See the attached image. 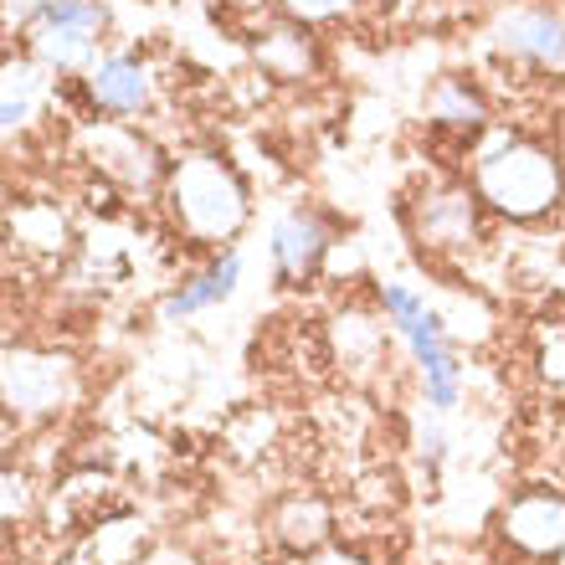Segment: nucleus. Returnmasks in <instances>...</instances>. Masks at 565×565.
<instances>
[{
	"mask_svg": "<svg viewBox=\"0 0 565 565\" xmlns=\"http://www.w3.org/2000/svg\"><path fill=\"white\" fill-rule=\"evenodd\" d=\"M160 206L185 247L222 253L226 242H237L253 222V185L242 180V170L226 154L191 149V154L170 160Z\"/></svg>",
	"mask_w": 565,
	"mask_h": 565,
	"instance_id": "nucleus-1",
	"label": "nucleus"
},
{
	"mask_svg": "<svg viewBox=\"0 0 565 565\" xmlns=\"http://www.w3.org/2000/svg\"><path fill=\"white\" fill-rule=\"evenodd\" d=\"M468 180H473L483 211L509 226H540L561 216L565 206L561 149L535 135H499L493 145H483L473 154Z\"/></svg>",
	"mask_w": 565,
	"mask_h": 565,
	"instance_id": "nucleus-2",
	"label": "nucleus"
},
{
	"mask_svg": "<svg viewBox=\"0 0 565 565\" xmlns=\"http://www.w3.org/2000/svg\"><path fill=\"white\" fill-rule=\"evenodd\" d=\"M381 313H386V324L396 329V340L406 344V355L417 365L431 412H452L462 402V365L452 340H447L443 313L427 303V294L406 288V282H381Z\"/></svg>",
	"mask_w": 565,
	"mask_h": 565,
	"instance_id": "nucleus-3",
	"label": "nucleus"
},
{
	"mask_svg": "<svg viewBox=\"0 0 565 565\" xmlns=\"http://www.w3.org/2000/svg\"><path fill=\"white\" fill-rule=\"evenodd\" d=\"M104 31H108L104 0H42L21 21L26 57L42 62L52 77H88L98 67Z\"/></svg>",
	"mask_w": 565,
	"mask_h": 565,
	"instance_id": "nucleus-4",
	"label": "nucleus"
},
{
	"mask_svg": "<svg viewBox=\"0 0 565 565\" xmlns=\"http://www.w3.org/2000/svg\"><path fill=\"white\" fill-rule=\"evenodd\" d=\"M483 201H478L473 180H458V175H443V180H427L412 201H406V232L417 242L422 253H437V257H462L473 253L483 242Z\"/></svg>",
	"mask_w": 565,
	"mask_h": 565,
	"instance_id": "nucleus-5",
	"label": "nucleus"
},
{
	"mask_svg": "<svg viewBox=\"0 0 565 565\" xmlns=\"http://www.w3.org/2000/svg\"><path fill=\"white\" fill-rule=\"evenodd\" d=\"M83 160L129 195H160L164 175H170V154L129 119H88L77 135Z\"/></svg>",
	"mask_w": 565,
	"mask_h": 565,
	"instance_id": "nucleus-6",
	"label": "nucleus"
},
{
	"mask_svg": "<svg viewBox=\"0 0 565 565\" xmlns=\"http://www.w3.org/2000/svg\"><path fill=\"white\" fill-rule=\"evenodd\" d=\"M0 386H6V412L26 422L57 417L77 391V365L62 350L46 344H6V365H0Z\"/></svg>",
	"mask_w": 565,
	"mask_h": 565,
	"instance_id": "nucleus-7",
	"label": "nucleus"
},
{
	"mask_svg": "<svg viewBox=\"0 0 565 565\" xmlns=\"http://www.w3.org/2000/svg\"><path fill=\"white\" fill-rule=\"evenodd\" d=\"M329 253H334V222L319 206H288L278 211V222L268 232V257L282 288H303L324 273Z\"/></svg>",
	"mask_w": 565,
	"mask_h": 565,
	"instance_id": "nucleus-8",
	"label": "nucleus"
},
{
	"mask_svg": "<svg viewBox=\"0 0 565 565\" xmlns=\"http://www.w3.org/2000/svg\"><path fill=\"white\" fill-rule=\"evenodd\" d=\"M499 540L524 561H561L565 555V493L520 489L499 509Z\"/></svg>",
	"mask_w": 565,
	"mask_h": 565,
	"instance_id": "nucleus-9",
	"label": "nucleus"
},
{
	"mask_svg": "<svg viewBox=\"0 0 565 565\" xmlns=\"http://www.w3.org/2000/svg\"><path fill=\"white\" fill-rule=\"evenodd\" d=\"M489 36L509 62H524L535 73H565V15L551 6H509Z\"/></svg>",
	"mask_w": 565,
	"mask_h": 565,
	"instance_id": "nucleus-10",
	"label": "nucleus"
},
{
	"mask_svg": "<svg viewBox=\"0 0 565 565\" xmlns=\"http://www.w3.org/2000/svg\"><path fill=\"white\" fill-rule=\"evenodd\" d=\"M83 93H88L93 114L135 124L139 114H149V108H154L160 83H154V67H149V62H139V57H104L88 77H83Z\"/></svg>",
	"mask_w": 565,
	"mask_h": 565,
	"instance_id": "nucleus-11",
	"label": "nucleus"
},
{
	"mask_svg": "<svg viewBox=\"0 0 565 565\" xmlns=\"http://www.w3.org/2000/svg\"><path fill=\"white\" fill-rule=\"evenodd\" d=\"M237 288H242V253L237 247H222V253H211L206 268H195L191 278H180L175 288L160 298V324H180V319L222 309Z\"/></svg>",
	"mask_w": 565,
	"mask_h": 565,
	"instance_id": "nucleus-12",
	"label": "nucleus"
},
{
	"mask_svg": "<svg viewBox=\"0 0 565 565\" xmlns=\"http://www.w3.org/2000/svg\"><path fill=\"white\" fill-rule=\"evenodd\" d=\"M46 67L31 57H6V77H0V129H6V139L26 135L31 124H36V114H42L46 104Z\"/></svg>",
	"mask_w": 565,
	"mask_h": 565,
	"instance_id": "nucleus-13",
	"label": "nucleus"
},
{
	"mask_svg": "<svg viewBox=\"0 0 565 565\" xmlns=\"http://www.w3.org/2000/svg\"><path fill=\"white\" fill-rule=\"evenodd\" d=\"M329 530H334V509L319 493H288L278 509H273V535L282 540V551L294 555H313L324 551Z\"/></svg>",
	"mask_w": 565,
	"mask_h": 565,
	"instance_id": "nucleus-14",
	"label": "nucleus"
},
{
	"mask_svg": "<svg viewBox=\"0 0 565 565\" xmlns=\"http://www.w3.org/2000/svg\"><path fill=\"white\" fill-rule=\"evenodd\" d=\"M427 124L431 129H447V135H458V139H478L489 129V104H483V93H478L468 77H443V83L431 88Z\"/></svg>",
	"mask_w": 565,
	"mask_h": 565,
	"instance_id": "nucleus-15",
	"label": "nucleus"
},
{
	"mask_svg": "<svg viewBox=\"0 0 565 565\" xmlns=\"http://www.w3.org/2000/svg\"><path fill=\"white\" fill-rule=\"evenodd\" d=\"M257 62H263V73L282 77V83H294V77H303L313 67V46H309V26H278L268 36V42L257 46Z\"/></svg>",
	"mask_w": 565,
	"mask_h": 565,
	"instance_id": "nucleus-16",
	"label": "nucleus"
},
{
	"mask_svg": "<svg viewBox=\"0 0 565 565\" xmlns=\"http://www.w3.org/2000/svg\"><path fill=\"white\" fill-rule=\"evenodd\" d=\"M360 0H278V11L294 26H334L344 15H355Z\"/></svg>",
	"mask_w": 565,
	"mask_h": 565,
	"instance_id": "nucleus-17",
	"label": "nucleus"
},
{
	"mask_svg": "<svg viewBox=\"0 0 565 565\" xmlns=\"http://www.w3.org/2000/svg\"><path fill=\"white\" fill-rule=\"evenodd\" d=\"M26 489H31L26 473H15V468H6V524L26 520V499H31Z\"/></svg>",
	"mask_w": 565,
	"mask_h": 565,
	"instance_id": "nucleus-18",
	"label": "nucleus"
},
{
	"mask_svg": "<svg viewBox=\"0 0 565 565\" xmlns=\"http://www.w3.org/2000/svg\"><path fill=\"white\" fill-rule=\"evenodd\" d=\"M303 565H371V561L355 551H344V545H324V551H313Z\"/></svg>",
	"mask_w": 565,
	"mask_h": 565,
	"instance_id": "nucleus-19",
	"label": "nucleus"
},
{
	"mask_svg": "<svg viewBox=\"0 0 565 565\" xmlns=\"http://www.w3.org/2000/svg\"><path fill=\"white\" fill-rule=\"evenodd\" d=\"M139 565H195V561L185 551H170V545H164V551H149Z\"/></svg>",
	"mask_w": 565,
	"mask_h": 565,
	"instance_id": "nucleus-20",
	"label": "nucleus"
},
{
	"mask_svg": "<svg viewBox=\"0 0 565 565\" xmlns=\"http://www.w3.org/2000/svg\"><path fill=\"white\" fill-rule=\"evenodd\" d=\"M36 6H42V0H6V11H11L15 21H26V15L36 11Z\"/></svg>",
	"mask_w": 565,
	"mask_h": 565,
	"instance_id": "nucleus-21",
	"label": "nucleus"
},
{
	"mask_svg": "<svg viewBox=\"0 0 565 565\" xmlns=\"http://www.w3.org/2000/svg\"><path fill=\"white\" fill-rule=\"evenodd\" d=\"M561 391H565V386H561Z\"/></svg>",
	"mask_w": 565,
	"mask_h": 565,
	"instance_id": "nucleus-22",
	"label": "nucleus"
}]
</instances>
